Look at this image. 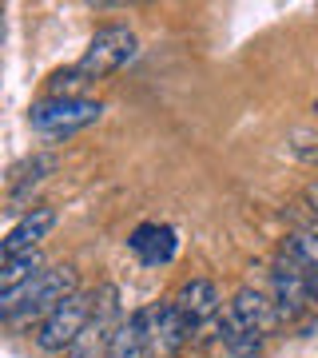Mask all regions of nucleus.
Listing matches in <instances>:
<instances>
[{
  "mask_svg": "<svg viewBox=\"0 0 318 358\" xmlns=\"http://www.w3.org/2000/svg\"><path fill=\"white\" fill-rule=\"evenodd\" d=\"M124 307H120V291H115L112 282H103L92 291V319L84 327L76 343L68 346V355L64 358H108V346H112V334L120 331V322H124Z\"/></svg>",
  "mask_w": 318,
  "mask_h": 358,
  "instance_id": "f03ea898",
  "label": "nucleus"
},
{
  "mask_svg": "<svg viewBox=\"0 0 318 358\" xmlns=\"http://www.w3.org/2000/svg\"><path fill=\"white\" fill-rule=\"evenodd\" d=\"M270 299H275L282 322H303L306 315L318 310V294L310 291L298 275H291L287 267H279V263H275V271H270Z\"/></svg>",
  "mask_w": 318,
  "mask_h": 358,
  "instance_id": "1a4fd4ad",
  "label": "nucleus"
},
{
  "mask_svg": "<svg viewBox=\"0 0 318 358\" xmlns=\"http://www.w3.org/2000/svg\"><path fill=\"white\" fill-rule=\"evenodd\" d=\"M227 310L247 327V331L259 334L263 343L282 327V315H279V307H275V299H270L267 291H259V287H243V291H235V299H231Z\"/></svg>",
  "mask_w": 318,
  "mask_h": 358,
  "instance_id": "6e6552de",
  "label": "nucleus"
},
{
  "mask_svg": "<svg viewBox=\"0 0 318 358\" xmlns=\"http://www.w3.org/2000/svg\"><path fill=\"white\" fill-rule=\"evenodd\" d=\"M179 310V319L187 322V331H203L207 322L223 319V299H219V287L211 279H191L179 287V294L171 299Z\"/></svg>",
  "mask_w": 318,
  "mask_h": 358,
  "instance_id": "0eeeda50",
  "label": "nucleus"
},
{
  "mask_svg": "<svg viewBox=\"0 0 318 358\" xmlns=\"http://www.w3.org/2000/svg\"><path fill=\"white\" fill-rule=\"evenodd\" d=\"M56 227V211L52 207H32L20 223H16L8 235H4V243H0V259H16V255H28V251H36V243Z\"/></svg>",
  "mask_w": 318,
  "mask_h": 358,
  "instance_id": "9b49d317",
  "label": "nucleus"
},
{
  "mask_svg": "<svg viewBox=\"0 0 318 358\" xmlns=\"http://www.w3.org/2000/svg\"><path fill=\"white\" fill-rule=\"evenodd\" d=\"M103 115V103L100 100H88V96H80V100H40L32 108V131H40L44 140H68V136H76L84 131L88 124H96Z\"/></svg>",
  "mask_w": 318,
  "mask_h": 358,
  "instance_id": "20e7f679",
  "label": "nucleus"
},
{
  "mask_svg": "<svg viewBox=\"0 0 318 358\" xmlns=\"http://www.w3.org/2000/svg\"><path fill=\"white\" fill-rule=\"evenodd\" d=\"M219 338H223V350L231 358H263V338L247 331L231 310H223V319H219Z\"/></svg>",
  "mask_w": 318,
  "mask_h": 358,
  "instance_id": "f8f14e48",
  "label": "nucleus"
},
{
  "mask_svg": "<svg viewBox=\"0 0 318 358\" xmlns=\"http://www.w3.org/2000/svg\"><path fill=\"white\" fill-rule=\"evenodd\" d=\"M136 48H140V40H136V32L127 24H103L96 28V36L88 40V48H84V56L76 60L80 76L88 80H108L112 72H120V68L136 56Z\"/></svg>",
  "mask_w": 318,
  "mask_h": 358,
  "instance_id": "7ed1b4c3",
  "label": "nucleus"
},
{
  "mask_svg": "<svg viewBox=\"0 0 318 358\" xmlns=\"http://www.w3.org/2000/svg\"><path fill=\"white\" fill-rule=\"evenodd\" d=\"M108 358H147L140 310H136V315H127V319L120 322V331L112 334V346H108Z\"/></svg>",
  "mask_w": 318,
  "mask_h": 358,
  "instance_id": "4468645a",
  "label": "nucleus"
},
{
  "mask_svg": "<svg viewBox=\"0 0 318 358\" xmlns=\"http://www.w3.org/2000/svg\"><path fill=\"white\" fill-rule=\"evenodd\" d=\"M84 84L88 80L80 76V68H64V72H56V76L48 80V96L52 100H80V92H84Z\"/></svg>",
  "mask_w": 318,
  "mask_h": 358,
  "instance_id": "2eb2a0df",
  "label": "nucleus"
},
{
  "mask_svg": "<svg viewBox=\"0 0 318 358\" xmlns=\"http://www.w3.org/2000/svg\"><path fill=\"white\" fill-rule=\"evenodd\" d=\"M143 322V343H147V358H175L183 343L191 338L187 322L179 319L175 303H152L140 310Z\"/></svg>",
  "mask_w": 318,
  "mask_h": 358,
  "instance_id": "423d86ee",
  "label": "nucleus"
},
{
  "mask_svg": "<svg viewBox=\"0 0 318 358\" xmlns=\"http://www.w3.org/2000/svg\"><path fill=\"white\" fill-rule=\"evenodd\" d=\"M88 319H92V294L76 291L72 299H64L60 307L40 322L36 346H40V350H48V355H68V346L84 334Z\"/></svg>",
  "mask_w": 318,
  "mask_h": 358,
  "instance_id": "39448f33",
  "label": "nucleus"
},
{
  "mask_svg": "<svg viewBox=\"0 0 318 358\" xmlns=\"http://www.w3.org/2000/svg\"><path fill=\"white\" fill-rule=\"evenodd\" d=\"M127 247H131V255L140 259L143 267H167V263L175 259L179 239L167 223H140V227L131 231Z\"/></svg>",
  "mask_w": 318,
  "mask_h": 358,
  "instance_id": "9d476101",
  "label": "nucleus"
},
{
  "mask_svg": "<svg viewBox=\"0 0 318 358\" xmlns=\"http://www.w3.org/2000/svg\"><path fill=\"white\" fill-rule=\"evenodd\" d=\"M44 271L48 267H44L40 251H28V255H16V259H0V291H16V287L32 282Z\"/></svg>",
  "mask_w": 318,
  "mask_h": 358,
  "instance_id": "ddd939ff",
  "label": "nucleus"
},
{
  "mask_svg": "<svg viewBox=\"0 0 318 358\" xmlns=\"http://www.w3.org/2000/svg\"><path fill=\"white\" fill-rule=\"evenodd\" d=\"M282 247H291L298 259H306L310 267H318V231H306V227H298V231H291L287 239H282Z\"/></svg>",
  "mask_w": 318,
  "mask_h": 358,
  "instance_id": "f3484780",
  "label": "nucleus"
},
{
  "mask_svg": "<svg viewBox=\"0 0 318 358\" xmlns=\"http://www.w3.org/2000/svg\"><path fill=\"white\" fill-rule=\"evenodd\" d=\"M291 152L306 164H318V131L310 128H294L291 131Z\"/></svg>",
  "mask_w": 318,
  "mask_h": 358,
  "instance_id": "a211bd4d",
  "label": "nucleus"
},
{
  "mask_svg": "<svg viewBox=\"0 0 318 358\" xmlns=\"http://www.w3.org/2000/svg\"><path fill=\"white\" fill-rule=\"evenodd\" d=\"M275 263H279V267H287L291 275H298V279H303L306 287H310V291L318 294V267H310L306 259H298V255L291 251V247H282V243H279V259H275Z\"/></svg>",
  "mask_w": 318,
  "mask_h": 358,
  "instance_id": "dca6fc26",
  "label": "nucleus"
},
{
  "mask_svg": "<svg viewBox=\"0 0 318 358\" xmlns=\"http://www.w3.org/2000/svg\"><path fill=\"white\" fill-rule=\"evenodd\" d=\"M303 199H306V207L318 215V183H306V192H303Z\"/></svg>",
  "mask_w": 318,
  "mask_h": 358,
  "instance_id": "6ab92c4d",
  "label": "nucleus"
},
{
  "mask_svg": "<svg viewBox=\"0 0 318 358\" xmlns=\"http://www.w3.org/2000/svg\"><path fill=\"white\" fill-rule=\"evenodd\" d=\"M76 291H80L76 267H48L44 275H36L32 282L16 287V291H0V310H4V322H20V319L44 322L64 299H72Z\"/></svg>",
  "mask_w": 318,
  "mask_h": 358,
  "instance_id": "f257e3e1",
  "label": "nucleus"
}]
</instances>
